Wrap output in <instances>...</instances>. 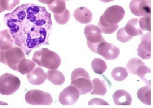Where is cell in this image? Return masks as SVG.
Masks as SVG:
<instances>
[{"instance_id":"obj_8","label":"cell","mask_w":153,"mask_h":108,"mask_svg":"<svg viewBox=\"0 0 153 108\" xmlns=\"http://www.w3.org/2000/svg\"><path fill=\"white\" fill-rule=\"evenodd\" d=\"M129 7L136 16L151 17V0H132Z\"/></svg>"},{"instance_id":"obj_19","label":"cell","mask_w":153,"mask_h":108,"mask_svg":"<svg viewBox=\"0 0 153 108\" xmlns=\"http://www.w3.org/2000/svg\"><path fill=\"white\" fill-rule=\"evenodd\" d=\"M36 66V64L33 61L24 58L19 63L17 71L22 75L27 74L33 69Z\"/></svg>"},{"instance_id":"obj_36","label":"cell","mask_w":153,"mask_h":108,"mask_svg":"<svg viewBox=\"0 0 153 108\" xmlns=\"http://www.w3.org/2000/svg\"><path fill=\"white\" fill-rule=\"evenodd\" d=\"M64 0L68 1V0Z\"/></svg>"},{"instance_id":"obj_31","label":"cell","mask_w":153,"mask_h":108,"mask_svg":"<svg viewBox=\"0 0 153 108\" xmlns=\"http://www.w3.org/2000/svg\"><path fill=\"white\" fill-rule=\"evenodd\" d=\"M139 20L140 28L143 30L151 31V17H143Z\"/></svg>"},{"instance_id":"obj_16","label":"cell","mask_w":153,"mask_h":108,"mask_svg":"<svg viewBox=\"0 0 153 108\" xmlns=\"http://www.w3.org/2000/svg\"><path fill=\"white\" fill-rule=\"evenodd\" d=\"M14 42V39L9 29L0 31V49L5 50L13 46Z\"/></svg>"},{"instance_id":"obj_21","label":"cell","mask_w":153,"mask_h":108,"mask_svg":"<svg viewBox=\"0 0 153 108\" xmlns=\"http://www.w3.org/2000/svg\"><path fill=\"white\" fill-rule=\"evenodd\" d=\"M139 99L146 105H151V87L145 86L140 88L137 93Z\"/></svg>"},{"instance_id":"obj_27","label":"cell","mask_w":153,"mask_h":108,"mask_svg":"<svg viewBox=\"0 0 153 108\" xmlns=\"http://www.w3.org/2000/svg\"><path fill=\"white\" fill-rule=\"evenodd\" d=\"M151 73V69L146 66L145 65L141 66L136 71V74L144 81L146 84L150 86V80L146 78V74Z\"/></svg>"},{"instance_id":"obj_4","label":"cell","mask_w":153,"mask_h":108,"mask_svg":"<svg viewBox=\"0 0 153 108\" xmlns=\"http://www.w3.org/2000/svg\"><path fill=\"white\" fill-rule=\"evenodd\" d=\"M25 57L24 51L19 47L13 46L5 50L0 49V62L14 71H17L19 63Z\"/></svg>"},{"instance_id":"obj_32","label":"cell","mask_w":153,"mask_h":108,"mask_svg":"<svg viewBox=\"0 0 153 108\" xmlns=\"http://www.w3.org/2000/svg\"><path fill=\"white\" fill-rule=\"evenodd\" d=\"M109 105V104L104 100L98 98H93L88 102V105Z\"/></svg>"},{"instance_id":"obj_25","label":"cell","mask_w":153,"mask_h":108,"mask_svg":"<svg viewBox=\"0 0 153 108\" xmlns=\"http://www.w3.org/2000/svg\"><path fill=\"white\" fill-rule=\"evenodd\" d=\"M145 65L144 63L140 59L136 57L130 59L126 65V68L128 72L136 74V71L141 66Z\"/></svg>"},{"instance_id":"obj_12","label":"cell","mask_w":153,"mask_h":108,"mask_svg":"<svg viewBox=\"0 0 153 108\" xmlns=\"http://www.w3.org/2000/svg\"><path fill=\"white\" fill-rule=\"evenodd\" d=\"M141 41L137 49L138 56L143 59L151 58V33L148 32L142 36Z\"/></svg>"},{"instance_id":"obj_18","label":"cell","mask_w":153,"mask_h":108,"mask_svg":"<svg viewBox=\"0 0 153 108\" xmlns=\"http://www.w3.org/2000/svg\"><path fill=\"white\" fill-rule=\"evenodd\" d=\"M47 75L48 80L55 85H61L65 82V77L59 70L55 69L49 70Z\"/></svg>"},{"instance_id":"obj_13","label":"cell","mask_w":153,"mask_h":108,"mask_svg":"<svg viewBox=\"0 0 153 108\" xmlns=\"http://www.w3.org/2000/svg\"><path fill=\"white\" fill-rule=\"evenodd\" d=\"M47 78L46 73L42 68L38 66L35 67L27 75L28 82L34 85H39L42 84Z\"/></svg>"},{"instance_id":"obj_30","label":"cell","mask_w":153,"mask_h":108,"mask_svg":"<svg viewBox=\"0 0 153 108\" xmlns=\"http://www.w3.org/2000/svg\"><path fill=\"white\" fill-rule=\"evenodd\" d=\"M117 38L118 40L122 43L128 42L133 37L129 36L125 31L124 27L120 28L117 33Z\"/></svg>"},{"instance_id":"obj_28","label":"cell","mask_w":153,"mask_h":108,"mask_svg":"<svg viewBox=\"0 0 153 108\" xmlns=\"http://www.w3.org/2000/svg\"><path fill=\"white\" fill-rule=\"evenodd\" d=\"M20 0H1L0 7L3 11H11L18 5Z\"/></svg>"},{"instance_id":"obj_3","label":"cell","mask_w":153,"mask_h":108,"mask_svg":"<svg viewBox=\"0 0 153 108\" xmlns=\"http://www.w3.org/2000/svg\"><path fill=\"white\" fill-rule=\"evenodd\" d=\"M70 85L77 88L80 95L87 94L93 89L89 74L82 68H76L72 72Z\"/></svg>"},{"instance_id":"obj_17","label":"cell","mask_w":153,"mask_h":108,"mask_svg":"<svg viewBox=\"0 0 153 108\" xmlns=\"http://www.w3.org/2000/svg\"><path fill=\"white\" fill-rule=\"evenodd\" d=\"M139 19L132 18L129 20L124 27L127 33L130 36H134L141 35L143 30L140 28L139 24Z\"/></svg>"},{"instance_id":"obj_23","label":"cell","mask_w":153,"mask_h":108,"mask_svg":"<svg viewBox=\"0 0 153 108\" xmlns=\"http://www.w3.org/2000/svg\"><path fill=\"white\" fill-rule=\"evenodd\" d=\"M47 7L54 14L61 13L67 9L65 2L64 0H54L51 4H47Z\"/></svg>"},{"instance_id":"obj_35","label":"cell","mask_w":153,"mask_h":108,"mask_svg":"<svg viewBox=\"0 0 153 108\" xmlns=\"http://www.w3.org/2000/svg\"><path fill=\"white\" fill-rule=\"evenodd\" d=\"M3 12V10H2V9L0 7V13H1Z\"/></svg>"},{"instance_id":"obj_22","label":"cell","mask_w":153,"mask_h":108,"mask_svg":"<svg viewBox=\"0 0 153 108\" xmlns=\"http://www.w3.org/2000/svg\"><path fill=\"white\" fill-rule=\"evenodd\" d=\"M92 82L94 89L91 95H96L100 96L105 95L107 92L106 85L104 81L97 78L94 79Z\"/></svg>"},{"instance_id":"obj_5","label":"cell","mask_w":153,"mask_h":108,"mask_svg":"<svg viewBox=\"0 0 153 108\" xmlns=\"http://www.w3.org/2000/svg\"><path fill=\"white\" fill-rule=\"evenodd\" d=\"M84 34L87 39L88 46L92 52L97 53L98 46L105 40L102 36L101 30L97 26L89 24L85 27Z\"/></svg>"},{"instance_id":"obj_33","label":"cell","mask_w":153,"mask_h":108,"mask_svg":"<svg viewBox=\"0 0 153 108\" xmlns=\"http://www.w3.org/2000/svg\"><path fill=\"white\" fill-rule=\"evenodd\" d=\"M54 0H38L41 3L46 4H50L52 3Z\"/></svg>"},{"instance_id":"obj_37","label":"cell","mask_w":153,"mask_h":108,"mask_svg":"<svg viewBox=\"0 0 153 108\" xmlns=\"http://www.w3.org/2000/svg\"><path fill=\"white\" fill-rule=\"evenodd\" d=\"M1 1V0H0V1Z\"/></svg>"},{"instance_id":"obj_24","label":"cell","mask_w":153,"mask_h":108,"mask_svg":"<svg viewBox=\"0 0 153 108\" xmlns=\"http://www.w3.org/2000/svg\"><path fill=\"white\" fill-rule=\"evenodd\" d=\"M91 66L94 72L98 74H102L107 67L105 62L100 58H94L91 62Z\"/></svg>"},{"instance_id":"obj_9","label":"cell","mask_w":153,"mask_h":108,"mask_svg":"<svg viewBox=\"0 0 153 108\" xmlns=\"http://www.w3.org/2000/svg\"><path fill=\"white\" fill-rule=\"evenodd\" d=\"M79 95L78 89L70 85L60 92L59 100L63 105H71L77 101Z\"/></svg>"},{"instance_id":"obj_1","label":"cell","mask_w":153,"mask_h":108,"mask_svg":"<svg viewBox=\"0 0 153 108\" xmlns=\"http://www.w3.org/2000/svg\"><path fill=\"white\" fill-rule=\"evenodd\" d=\"M3 21L9 28L15 45L27 55L33 49L49 44L53 24L51 14L45 7L23 4L4 15Z\"/></svg>"},{"instance_id":"obj_7","label":"cell","mask_w":153,"mask_h":108,"mask_svg":"<svg viewBox=\"0 0 153 108\" xmlns=\"http://www.w3.org/2000/svg\"><path fill=\"white\" fill-rule=\"evenodd\" d=\"M25 97V101L32 105H49L53 102L52 96L49 93L39 90L29 91Z\"/></svg>"},{"instance_id":"obj_14","label":"cell","mask_w":153,"mask_h":108,"mask_svg":"<svg viewBox=\"0 0 153 108\" xmlns=\"http://www.w3.org/2000/svg\"><path fill=\"white\" fill-rule=\"evenodd\" d=\"M73 16L77 21L83 24L89 23L92 19V12L84 6L76 9L74 12Z\"/></svg>"},{"instance_id":"obj_26","label":"cell","mask_w":153,"mask_h":108,"mask_svg":"<svg viewBox=\"0 0 153 108\" xmlns=\"http://www.w3.org/2000/svg\"><path fill=\"white\" fill-rule=\"evenodd\" d=\"M126 69L122 67H117L112 70L111 75L113 78L118 81H122L124 80L128 76Z\"/></svg>"},{"instance_id":"obj_11","label":"cell","mask_w":153,"mask_h":108,"mask_svg":"<svg viewBox=\"0 0 153 108\" xmlns=\"http://www.w3.org/2000/svg\"><path fill=\"white\" fill-rule=\"evenodd\" d=\"M125 14V11L122 7L115 5L108 7L102 15L108 23L117 24L123 19Z\"/></svg>"},{"instance_id":"obj_34","label":"cell","mask_w":153,"mask_h":108,"mask_svg":"<svg viewBox=\"0 0 153 108\" xmlns=\"http://www.w3.org/2000/svg\"><path fill=\"white\" fill-rule=\"evenodd\" d=\"M99 0L103 3H108V2L113 1L114 0Z\"/></svg>"},{"instance_id":"obj_15","label":"cell","mask_w":153,"mask_h":108,"mask_svg":"<svg viewBox=\"0 0 153 108\" xmlns=\"http://www.w3.org/2000/svg\"><path fill=\"white\" fill-rule=\"evenodd\" d=\"M114 104L116 105H130L132 102L131 95L124 90H118L112 95Z\"/></svg>"},{"instance_id":"obj_20","label":"cell","mask_w":153,"mask_h":108,"mask_svg":"<svg viewBox=\"0 0 153 108\" xmlns=\"http://www.w3.org/2000/svg\"><path fill=\"white\" fill-rule=\"evenodd\" d=\"M98 25L100 28L102 33L108 34L113 33L119 28L118 24H112L108 23L102 15L100 17Z\"/></svg>"},{"instance_id":"obj_10","label":"cell","mask_w":153,"mask_h":108,"mask_svg":"<svg viewBox=\"0 0 153 108\" xmlns=\"http://www.w3.org/2000/svg\"><path fill=\"white\" fill-rule=\"evenodd\" d=\"M120 52L119 48L105 40L98 46L97 53L106 60H114L118 57Z\"/></svg>"},{"instance_id":"obj_6","label":"cell","mask_w":153,"mask_h":108,"mask_svg":"<svg viewBox=\"0 0 153 108\" xmlns=\"http://www.w3.org/2000/svg\"><path fill=\"white\" fill-rule=\"evenodd\" d=\"M19 79L12 74L6 73L0 77V93L3 95L13 94L19 88Z\"/></svg>"},{"instance_id":"obj_2","label":"cell","mask_w":153,"mask_h":108,"mask_svg":"<svg viewBox=\"0 0 153 108\" xmlns=\"http://www.w3.org/2000/svg\"><path fill=\"white\" fill-rule=\"evenodd\" d=\"M32 59L38 65L49 69H58L61 62L57 53L46 48L36 51Z\"/></svg>"},{"instance_id":"obj_29","label":"cell","mask_w":153,"mask_h":108,"mask_svg":"<svg viewBox=\"0 0 153 108\" xmlns=\"http://www.w3.org/2000/svg\"><path fill=\"white\" fill-rule=\"evenodd\" d=\"M54 19L56 22L60 25L66 24L70 18V14L69 10L67 9L64 12L59 14H54Z\"/></svg>"}]
</instances>
